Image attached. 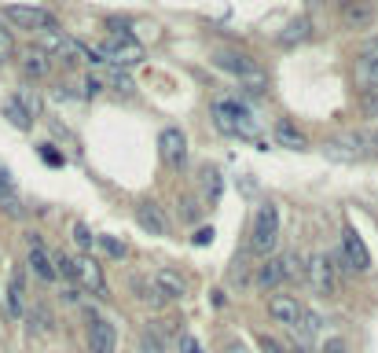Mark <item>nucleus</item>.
Listing matches in <instances>:
<instances>
[{
    "label": "nucleus",
    "instance_id": "9b49d317",
    "mask_svg": "<svg viewBox=\"0 0 378 353\" xmlns=\"http://www.w3.org/2000/svg\"><path fill=\"white\" fill-rule=\"evenodd\" d=\"M26 265H30V272H33L37 280H44V283H51V280H56V261H51L48 246L41 243V235H30V251H26Z\"/></svg>",
    "mask_w": 378,
    "mask_h": 353
},
{
    "label": "nucleus",
    "instance_id": "9d476101",
    "mask_svg": "<svg viewBox=\"0 0 378 353\" xmlns=\"http://www.w3.org/2000/svg\"><path fill=\"white\" fill-rule=\"evenodd\" d=\"M4 114H8L11 125L26 133V129L33 125V118H37V100H33L30 93H15V96L4 100Z\"/></svg>",
    "mask_w": 378,
    "mask_h": 353
},
{
    "label": "nucleus",
    "instance_id": "412c9836",
    "mask_svg": "<svg viewBox=\"0 0 378 353\" xmlns=\"http://www.w3.org/2000/svg\"><path fill=\"white\" fill-rule=\"evenodd\" d=\"M4 306H8V317H11V320H19L22 313H26V291H22V272H19V269L11 272V280H8Z\"/></svg>",
    "mask_w": 378,
    "mask_h": 353
},
{
    "label": "nucleus",
    "instance_id": "f03ea898",
    "mask_svg": "<svg viewBox=\"0 0 378 353\" xmlns=\"http://www.w3.org/2000/svg\"><path fill=\"white\" fill-rule=\"evenodd\" d=\"M96 56L107 63V67L129 70V67H140V63H143V45L136 41L133 33H125L122 22H110V33H107V41L99 45Z\"/></svg>",
    "mask_w": 378,
    "mask_h": 353
},
{
    "label": "nucleus",
    "instance_id": "c9c22d12",
    "mask_svg": "<svg viewBox=\"0 0 378 353\" xmlns=\"http://www.w3.org/2000/svg\"><path fill=\"white\" fill-rule=\"evenodd\" d=\"M302 324L305 331H320V317H312V313H302Z\"/></svg>",
    "mask_w": 378,
    "mask_h": 353
},
{
    "label": "nucleus",
    "instance_id": "20e7f679",
    "mask_svg": "<svg viewBox=\"0 0 378 353\" xmlns=\"http://www.w3.org/2000/svg\"><path fill=\"white\" fill-rule=\"evenodd\" d=\"M279 210H276V203H261L257 206V214H254V232H250V251L261 254V258H268L272 251L279 246Z\"/></svg>",
    "mask_w": 378,
    "mask_h": 353
},
{
    "label": "nucleus",
    "instance_id": "b1692460",
    "mask_svg": "<svg viewBox=\"0 0 378 353\" xmlns=\"http://www.w3.org/2000/svg\"><path fill=\"white\" fill-rule=\"evenodd\" d=\"M96 246H99V251L103 254H107V258H114V261H122L125 254H129V246L118 240V235H99V240H92Z\"/></svg>",
    "mask_w": 378,
    "mask_h": 353
},
{
    "label": "nucleus",
    "instance_id": "cd10ccee",
    "mask_svg": "<svg viewBox=\"0 0 378 353\" xmlns=\"http://www.w3.org/2000/svg\"><path fill=\"white\" fill-rule=\"evenodd\" d=\"M257 346H261V353H290L283 343H276L272 335H257Z\"/></svg>",
    "mask_w": 378,
    "mask_h": 353
},
{
    "label": "nucleus",
    "instance_id": "2f4dec72",
    "mask_svg": "<svg viewBox=\"0 0 378 353\" xmlns=\"http://www.w3.org/2000/svg\"><path fill=\"white\" fill-rule=\"evenodd\" d=\"M363 63H368V74L378 77V41H371V48H368V56H363Z\"/></svg>",
    "mask_w": 378,
    "mask_h": 353
},
{
    "label": "nucleus",
    "instance_id": "7c9ffc66",
    "mask_svg": "<svg viewBox=\"0 0 378 353\" xmlns=\"http://www.w3.org/2000/svg\"><path fill=\"white\" fill-rule=\"evenodd\" d=\"M11 48H15V41H11V30H4V26H0V63L11 56Z\"/></svg>",
    "mask_w": 378,
    "mask_h": 353
},
{
    "label": "nucleus",
    "instance_id": "4c0bfd02",
    "mask_svg": "<svg viewBox=\"0 0 378 353\" xmlns=\"http://www.w3.org/2000/svg\"><path fill=\"white\" fill-rule=\"evenodd\" d=\"M290 353H312V350H309V346H294Z\"/></svg>",
    "mask_w": 378,
    "mask_h": 353
},
{
    "label": "nucleus",
    "instance_id": "5701e85b",
    "mask_svg": "<svg viewBox=\"0 0 378 353\" xmlns=\"http://www.w3.org/2000/svg\"><path fill=\"white\" fill-rule=\"evenodd\" d=\"M22 74L26 77H33V81H44V77L51 74V59L44 56V52H26V59H22Z\"/></svg>",
    "mask_w": 378,
    "mask_h": 353
},
{
    "label": "nucleus",
    "instance_id": "c85d7f7f",
    "mask_svg": "<svg viewBox=\"0 0 378 353\" xmlns=\"http://www.w3.org/2000/svg\"><path fill=\"white\" fill-rule=\"evenodd\" d=\"M176 346H180V353H202V343H199L195 335H188V331L176 338Z\"/></svg>",
    "mask_w": 378,
    "mask_h": 353
},
{
    "label": "nucleus",
    "instance_id": "a211bd4d",
    "mask_svg": "<svg viewBox=\"0 0 378 353\" xmlns=\"http://www.w3.org/2000/svg\"><path fill=\"white\" fill-rule=\"evenodd\" d=\"M375 19V0H342V22L349 30H363Z\"/></svg>",
    "mask_w": 378,
    "mask_h": 353
},
{
    "label": "nucleus",
    "instance_id": "f3484780",
    "mask_svg": "<svg viewBox=\"0 0 378 353\" xmlns=\"http://www.w3.org/2000/svg\"><path fill=\"white\" fill-rule=\"evenodd\" d=\"M136 225L147 232V235H169V217L162 214V206L154 203H136Z\"/></svg>",
    "mask_w": 378,
    "mask_h": 353
},
{
    "label": "nucleus",
    "instance_id": "473e14b6",
    "mask_svg": "<svg viewBox=\"0 0 378 353\" xmlns=\"http://www.w3.org/2000/svg\"><path fill=\"white\" fill-rule=\"evenodd\" d=\"M191 240L199 243V246H210V243H213V228H199V232L191 235Z\"/></svg>",
    "mask_w": 378,
    "mask_h": 353
},
{
    "label": "nucleus",
    "instance_id": "f704fd0d",
    "mask_svg": "<svg viewBox=\"0 0 378 353\" xmlns=\"http://www.w3.org/2000/svg\"><path fill=\"white\" fill-rule=\"evenodd\" d=\"M323 353H349V346L342 343V338H331V343L323 346Z\"/></svg>",
    "mask_w": 378,
    "mask_h": 353
},
{
    "label": "nucleus",
    "instance_id": "c756f323",
    "mask_svg": "<svg viewBox=\"0 0 378 353\" xmlns=\"http://www.w3.org/2000/svg\"><path fill=\"white\" fill-rule=\"evenodd\" d=\"M37 155H41V159L48 162V166H63V155L51 148V143H41V148H37Z\"/></svg>",
    "mask_w": 378,
    "mask_h": 353
},
{
    "label": "nucleus",
    "instance_id": "f8f14e48",
    "mask_svg": "<svg viewBox=\"0 0 378 353\" xmlns=\"http://www.w3.org/2000/svg\"><path fill=\"white\" fill-rule=\"evenodd\" d=\"M88 350L92 353H114L118 350V331L107 317H92L88 320Z\"/></svg>",
    "mask_w": 378,
    "mask_h": 353
},
{
    "label": "nucleus",
    "instance_id": "4468645a",
    "mask_svg": "<svg viewBox=\"0 0 378 353\" xmlns=\"http://www.w3.org/2000/svg\"><path fill=\"white\" fill-rule=\"evenodd\" d=\"M302 306H297L294 295H268V317L276 324H286V328H297L302 324Z\"/></svg>",
    "mask_w": 378,
    "mask_h": 353
},
{
    "label": "nucleus",
    "instance_id": "4be33fe9",
    "mask_svg": "<svg viewBox=\"0 0 378 353\" xmlns=\"http://www.w3.org/2000/svg\"><path fill=\"white\" fill-rule=\"evenodd\" d=\"M96 81H99V88H114V93H125V96L136 93V81L125 70H118V67H99Z\"/></svg>",
    "mask_w": 378,
    "mask_h": 353
},
{
    "label": "nucleus",
    "instance_id": "0eeeda50",
    "mask_svg": "<svg viewBox=\"0 0 378 353\" xmlns=\"http://www.w3.org/2000/svg\"><path fill=\"white\" fill-rule=\"evenodd\" d=\"M297 276V254H283V258H268L265 265L257 269V287L261 291H276L283 280Z\"/></svg>",
    "mask_w": 378,
    "mask_h": 353
},
{
    "label": "nucleus",
    "instance_id": "e433bc0d",
    "mask_svg": "<svg viewBox=\"0 0 378 353\" xmlns=\"http://www.w3.org/2000/svg\"><path fill=\"white\" fill-rule=\"evenodd\" d=\"M220 353H250V350H246L243 343H224V346H220Z\"/></svg>",
    "mask_w": 378,
    "mask_h": 353
},
{
    "label": "nucleus",
    "instance_id": "39448f33",
    "mask_svg": "<svg viewBox=\"0 0 378 353\" xmlns=\"http://www.w3.org/2000/svg\"><path fill=\"white\" fill-rule=\"evenodd\" d=\"M305 272H309L312 291H316L320 298H334L338 295V265L331 261V254L316 251V254L305 261Z\"/></svg>",
    "mask_w": 378,
    "mask_h": 353
},
{
    "label": "nucleus",
    "instance_id": "f257e3e1",
    "mask_svg": "<svg viewBox=\"0 0 378 353\" xmlns=\"http://www.w3.org/2000/svg\"><path fill=\"white\" fill-rule=\"evenodd\" d=\"M210 114H213V125L220 129L224 136H239V140H254L257 148H265L257 136H261V122L243 107L239 100H213V107H210Z\"/></svg>",
    "mask_w": 378,
    "mask_h": 353
},
{
    "label": "nucleus",
    "instance_id": "6e6552de",
    "mask_svg": "<svg viewBox=\"0 0 378 353\" xmlns=\"http://www.w3.org/2000/svg\"><path fill=\"white\" fill-rule=\"evenodd\" d=\"M4 19L15 22L19 30H33V33L56 30V19H51L44 8H30V4H8V8H4Z\"/></svg>",
    "mask_w": 378,
    "mask_h": 353
},
{
    "label": "nucleus",
    "instance_id": "bb28decb",
    "mask_svg": "<svg viewBox=\"0 0 378 353\" xmlns=\"http://www.w3.org/2000/svg\"><path fill=\"white\" fill-rule=\"evenodd\" d=\"M74 243H77V251H81V254H88V251H92V235H88V228L85 225H74Z\"/></svg>",
    "mask_w": 378,
    "mask_h": 353
},
{
    "label": "nucleus",
    "instance_id": "dca6fc26",
    "mask_svg": "<svg viewBox=\"0 0 378 353\" xmlns=\"http://www.w3.org/2000/svg\"><path fill=\"white\" fill-rule=\"evenodd\" d=\"M327 155H331V159L356 162V159H363V155H371V148H368V140H363V136L345 133V136H338V140H331V143H327Z\"/></svg>",
    "mask_w": 378,
    "mask_h": 353
},
{
    "label": "nucleus",
    "instance_id": "1a4fd4ad",
    "mask_svg": "<svg viewBox=\"0 0 378 353\" xmlns=\"http://www.w3.org/2000/svg\"><path fill=\"white\" fill-rule=\"evenodd\" d=\"M158 148H162L165 166H173V169H184L188 166V136H184V129L165 125L162 136H158Z\"/></svg>",
    "mask_w": 378,
    "mask_h": 353
},
{
    "label": "nucleus",
    "instance_id": "a878e982",
    "mask_svg": "<svg viewBox=\"0 0 378 353\" xmlns=\"http://www.w3.org/2000/svg\"><path fill=\"white\" fill-rule=\"evenodd\" d=\"M309 37V19H294L290 26H286V33L279 37V45H297Z\"/></svg>",
    "mask_w": 378,
    "mask_h": 353
},
{
    "label": "nucleus",
    "instance_id": "7ed1b4c3",
    "mask_svg": "<svg viewBox=\"0 0 378 353\" xmlns=\"http://www.w3.org/2000/svg\"><path fill=\"white\" fill-rule=\"evenodd\" d=\"M213 67L231 74V77H239V81H246V85H250V93H265V88H268V74L261 70V63L254 56H246V52L217 48L213 52Z\"/></svg>",
    "mask_w": 378,
    "mask_h": 353
},
{
    "label": "nucleus",
    "instance_id": "423d86ee",
    "mask_svg": "<svg viewBox=\"0 0 378 353\" xmlns=\"http://www.w3.org/2000/svg\"><path fill=\"white\" fill-rule=\"evenodd\" d=\"M331 261H338V269L368 272V269H371V251H368V243L356 235V228H345V232H342V251H338Z\"/></svg>",
    "mask_w": 378,
    "mask_h": 353
},
{
    "label": "nucleus",
    "instance_id": "72a5a7b5",
    "mask_svg": "<svg viewBox=\"0 0 378 353\" xmlns=\"http://www.w3.org/2000/svg\"><path fill=\"white\" fill-rule=\"evenodd\" d=\"M140 353H165V346H158L151 335H143V346H140Z\"/></svg>",
    "mask_w": 378,
    "mask_h": 353
},
{
    "label": "nucleus",
    "instance_id": "393cba45",
    "mask_svg": "<svg viewBox=\"0 0 378 353\" xmlns=\"http://www.w3.org/2000/svg\"><path fill=\"white\" fill-rule=\"evenodd\" d=\"M0 206H4L8 214H19L22 210V203H19V195H15V188H11V180L0 173Z\"/></svg>",
    "mask_w": 378,
    "mask_h": 353
},
{
    "label": "nucleus",
    "instance_id": "ddd939ff",
    "mask_svg": "<svg viewBox=\"0 0 378 353\" xmlns=\"http://www.w3.org/2000/svg\"><path fill=\"white\" fill-rule=\"evenodd\" d=\"M151 287H154V295H158V302H180V298H188V283L180 280L173 269H158L151 276Z\"/></svg>",
    "mask_w": 378,
    "mask_h": 353
},
{
    "label": "nucleus",
    "instance_id": "aec40b11",
    "mask_svg": "<svg viewBox=\"0 0 378 353\" xmlns=\"http://www.w3.org/2000/svg\"><path fill=\"white\" fill-rule=\"evenodd\" d=\"M272 136H276L279 148H290V151H309V136H305L294 122H286V118H283V122H276Z\"/></svg>",
    "mask_w": 378,
    "mask_h": 353
},
{
    "label": "nucleus",
    "instance_id": "2eb2a0df",
    "mask_svg": "<svg viewBox=\"0 0 378 353\" xmlns=\"http://www.w3.org/2000/svg\"><path fill=\"white\" fill-rule=\"evenodd\" d=\"M74 283H77V287H88V291H96V295H103V269H99V261L88 258V254H77V258H74Z\"/></svg>",
    "mask_w": 378,
    "mask_h": 353
},
{
    "label": "nucleus",
    "instance_id": "6ab92c4d",
    "mask_svg": "<svg viewBox=\"0 0 378 353\" xmlns=\"http://www.w3.org/2000/svg\"><path fill=\"white\" fill-rule=\"evenodd\" d=\"M199 185H202V203H206V210H213V206L220 203V195H224V177H220V169H217V166H202Z\"/></svg>",
    "mask_w": 378,
    "mask_h": 353
}]
</instances>
